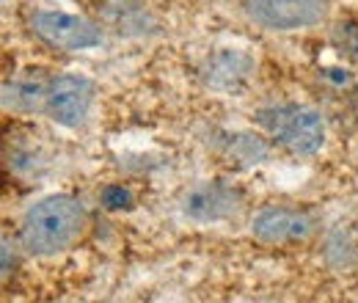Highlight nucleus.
<instances>
[{"instance_id":"obj_3","label":"nucleus","mask_w":358,"mask_h":303,"mask_svg":"<svg viewBox=\"0 0 358 303\" xmlns=\"http://www.w3.org/2000/svg\"><path fill=\"white\" fill-rule=\"evenodd\" d=\"M28 28L45 47L58 52H86V50H96L105 42V28L96 20L72 14V11H58V8L34 11L28 20Z\"/></svg>"},{"instance_id":"obj_5","label":"nucleus","mask_w":358,"mask_h":303,"mask_svg":"<svg viewBox=\"0 0 358 303\" xmlns=\"http://www.w3.org/2000/svg\"><path fill=\"white\" fill-rule=\"evenodd\" d=\"M320 220L312 210L295 207V204H265L259 207L248 232L257 243L270 246V248H292L301 243H309L317 232Z\"/></svg>"},{"instance_id":"obj_8","label":"nucleus","mask_w":358,"mask_h":303,"mask_svg":"<svg viewBox=\"0 0 358 303\" xmlns=\"http://www.w3.org/2000/svg\"><path fill=\"white\" fill-rule=\"evenodd\" d=\"M257 72V58L237 47H218L204 55L199 66L201 86L215 94H240Z\"/></svg>"},{"instance_id":"obj_2","label":"nucleus","mask_w":358,"mask_h":303,"mask_svg":"<svg viewBox=\"0 0 358 303\" xmlns=\"http://www.w3.org/2000/svg\"><path fill=\"white\" fill-rule=\"evenodd\" d=\"M257 127L270 143L284 149L292 157H312L325 146L328 127L320 111L301 102H275L254 113Z\"/></svg>"},{"instance_id":"obj_11","label":"nucleus","mask_w":358,"mask_h":303,"mask_svg":"<svg viewBox=\"0 0 358 303\" xmlns=\"http://www.w3.org/2000/svg\"><path fill=\"white\" fill-rule=\"evenodd\" d=\"M331 44L342 58L358 61V20H339L331 28Z\"/></svg>"},{"instance_id":"obj_6","label":"nucleus","mask_w":358,"mask_h":303,"mask_svg":"<svg viewBox=\"0 0 358 303\" xmlns=\"http://www.w3.org/2000/svg\"><path fill=\"white\" fill-rule=\"evenodd\" d=\"M94 102H96V83L91 78L78 72L52 75L45 94L42 116H47L58 127L78 130L89 122Z\"/></svg>"},{"instance_id":"obj_1","label":"nucleus","mask_w":358,"mask_h":303,"mask_svg":"<svg viewBox=\"0 0 358 303\" xmlns=\"http://www.w3.org/2000/svg\"><path fill=\"white\" fill-rule=\"evenodd\" d=\"M89 232V210L72 193H50L34 202L20 220V248L31 257H58Z\"/></svg>"},{"instance_id":"obj_4","label":"nucleus","mask_w":358,"mask_h":303,"mask_svg":"<svg viewBox=\"0 0 358 303\" xmlns=\"http://www.w3.org/2000/svg\"><path fill=\"white\" fill-rule=\"evenodd\" d=\"M248 22L270 34H298L320 28L331 14V0H243Z\"/></svg>"},{"instance_id":"obj_12","label":"nucleus","mask_w":358,"mask_h":303,"mask_svg":"<svg viewBox=\"0 0 358 303\" xmlns=\"http://www.w3.org/2000/svg\"><path fill=\"white\" fill-rule=\"evenodd\" d=\"M99 204L108 213H130V210H135L133 188L122 185V182H110V185H105L99 190Z\"/></svg>"},{"instance_id":"obj_7","label":"nucleus","mask_w":358,"mask_h":303,"mask_svg":"<svg viewBox=\"0 0 358 303\" xmlns=\"http://www.w3.org/2000/svg\"><path fill=\"white\" fill-rule=\"evenodd\" d=\"M245 204L240 185L229 179H204L193 185L182 199V216L193 223H226Z\"/></svg>"},{"instance_id":"obj_13","label":"nucleus","mask_w":358,"mask_h":303,"mask_svg":"<svg viewBox=\"0 0 358 303\" xmlns=\"http://www.w3.org/2000/svg\"><path fill=\"white\" fill-rule=\"evenodd\" d=\"M8 262L14 265V246L8 243V237H3V281H8Z\"/></svg>"},{"instance_id":"obj_9","label":"nucleus","mask_w":358,"mask_h":303,"mask_svg":"<svg viewBox=\"0 0 358 303\" xmlns=\"http://www.w3.org/2000/svg\"><path fill=\"white\" fill-rule=\"evenodd\" d=\"M47 86H50V75H42V69H25L3 83V108L22 116L42 113Z\"/></svg>"},{"instance_id":"obj_10","label":"nucleus","mask_w":358,"mask_h":303,"mask_svg":"<svg viewBox=\"0 0 358 303\" xmlns=\"http://www.w3.org/2000/svg\"><path fill=\"white\" fill-rule=\"evenodd\" d=\"M102 8H105V22L113 25V31L119 34L141 25V20L138 17L133 20V14H146L141 3H130V0H108Z\"/></svg>"}]
</instances>
